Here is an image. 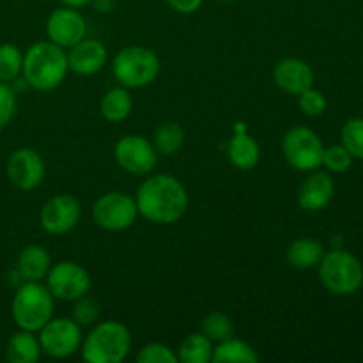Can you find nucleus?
Masks as SVG:
<instances>
[{"mask_svg":"<svg viewBox=\"0 0 363 363\" xmlns=\"http://www.w3.org/2000/svg\"><path fill=\"white\" fill-rule=\"evenodd\" d=\"M138 215L156 225L179 222L188 209L184 184L170 174H155L140 183L135 194Z\"/></svg>","mask_w":363,"mask_h":363,"instance_id":"nucleus-1","label":"nucleus"},{"mask_svg":"<svg viewBox=\"0 0 363 363\" xmlns=\"http://www.w3.org/2000/svg\"><path fill=\"white\" fill-rule=\"evenodd\" d=\"M67 52L52 41H38L23 53L21 77L28 87L48 92L59 87L67 77Z\"/></svg>","mask_w":363,"mask_h":363,"instance_id":"nucleus-2","label":"nucleus"},{"mask_svg":"<svg viewBox=\"0 0 363 363\" xmlns=\"http://www.w3.org/2000/svg\"><path fill=\"white\" fill-rule=\"evenodd\" d=\"M82 358L89 363H121L131 350V333L119 321L98 323L82 340Z\"/></svg>","mask_w":363,"mask_h":363,"instance_id":"nucleus-3","label":"nucleus"},{"mask_svg":"<svg viewBox=\"0 0 363 363\" xmlns=\"http://www.w3.org/2000/svg\"><path fill=\"white\" fill-rule=\"evenodd\" d=\"M55 298L41 282H21L11 305V314L18 328L38 333L55 311Z\"/></svg>","mask_w":363,"mask_h":363,"instance_id":"nucleus-4","label":"nucleus"},{"mask_svg":"<svg viewBox=\"0 0 363 363\" xmlns=\"http://www.w3.org/2000/svg\"><path fill=\"white\" fill-rule=\"evenodd\" d=\"M319 280L328 293L350 296L363 286V266L351 252L333 248L319 262Z\"/></svg>","mask_w":363,"mask_h":363,"instance_id":"nucleus-5","label":"nucleus"},{"mask_svg":"<svg viewBox=\"0 0 363 363\" xmlns=\"http://www.w3.org/2000/svg\"><path fill=\"white\" fill-rule=\"evenodd\" d=\"M113 78L126 89L151 85L160 74V59L151 48L131 45L119 50L112 60Z\"/></svg>","mask_w":363,"mask_h":363,"instance_id":"nucleus-6","label":"nucleus"},{"mask_svg":"<svg viewBox=\"0 0 363 363\" xmlns=\"http://www.w3.org/2000/svg\"><path fill=\"white\" fill-rule=\"evenodd\" d=\"M286 162L298 172H312L323 165L325 145L319 135L307 126H294L282 138Z\"/></svg>","mask_w":363,"mask_h":363,"instance_id":"nucleus-7","label":"nucleus"},{"mask_svg":"<svg viewBox=\"0 0 363 363\" xmlns=\"http://www.w3.org/2000/svg\"><path fill=\"white\" fill-rule=\"evenodd\" d=\"M137 201L124 191H108L103 194L92 206V220L96 225L108 233L126 230L137 222Z\"/></svg>","mask_w":363,"mask_h":363,"instance_id":"nucleus-8","label":"nucleus"},{"mask_svg":"<svg viewBox=\"0 0 363 363\" xmlns=\"http://www.w3.org/2000/svg\"><path fill=\"white\" fill-rule=\"evenodd\" d=\"M38 333L43 353L50 358L73 357L84 340L82 326L67 318H52Z\"/></svg>","mask_w":363,"mask_h":363,"instance_id":"nucleus-9","label":"nucleus"},{"mask_svg":"<svg viewBox=\"0 0 363 363\" xmlns=\"http://www.w3.org/2000/svg\"><path fill=\"white\" fill-rule=\"evenodd\" d=\"M48 291L55 300L77 301L91 289V275L82 264L74 261H60L52 264L46 275Z\"/></svg>","mask_w":363,"mask_h":363,"instance_id":"nucleus-10","label":"nucleus"},{"mask_svg":"<svg viewBox=\"0 0 363 363\" xmlns=\"http://www.w3.org/2000/svg\"><path fill=\"white\" fill-rule=\"evenodd\" d=\"M113 158L124 172L149 176L158 163V151L144 135H126L113 147Z\"/></svg>","mask_w":363,"mask_h":363,"instance_id":"nucleus-11","label":"nucleus"},{"mask_svg":"<svg viewBox=\"0 0 363 363\" xmlns=\"http://www.w3.org/2000/svg\"><path fill=\"white\" fill-rule=\"evenodd\" d=\"M80 216V202L73 195L59 194L45 202L39 213V223L45 233L52 236H62L78 225Z\"/></svg>","mask_w":363,"mask_h":363,"instance_id":"nucleus-12","label":"nucleus"},{"mask_svg":"<svg viewBox=\"0 0 363 363\" xmlns=\"http://www.w3.org/2000/svg\"><path fill=\"white\" fill-rule=\"evenodd\" d=\"M6 172L14 188L21 191H32L45 179V160L34 149L20 147L11 152L7 158Z\"/></svg>","mask_w":363,"mask_h":363,"instance_id":"nucleus-13","label":"nucleus"},{"mask_svg":"<svg viewBox=\"0 0 363 363\" xmlns=\"http://www.w3.org/2000/svg\"><path fill=\"white\" fill-rule=\"evenodd\" d=\"M46 35L48 41L55 43L60 48L69 50L71 46L87 38V23L80 11L62 6L50 13L46 20Z\"/></svg>","mask_w":363,"mask_h":363,"instance_id":"nucleus-14","label":"nucleus"},{"mask_svg":"<svg viewBox=\"0 0 363 363\" xmlns=\"http://www.w3.org/2000/svg\"><path fill=\"white\" fill-rule=\"evenodd\" d=\"M273 82L286 94L300 96L307 89L314 87V71L305 60L286 57L273 67Z\"/></svg>","mask_w":363,"mask_h":363,"instance_id":"nucleus-15","label":"nucleus"},{"mask_svg":"<svg viewBox=\"0 0 363 363\" xmlns=\"http://www.w3.org/2000/svg\"><path fill=\"white\" fill-rule=\"evenodd\" d=\"M108 60V52L101 41L92 38H84L80 43L71 46L67 52L69 71L80 77H91L99 73Z\"/></svg>","mask_w":363,"mask_h":363,"instance_id":"nucleus-16","label":"nucleus"},{"mask_svg":"<svg viewBox=\"0 0 363 363\" xmlns=\"http://www.w3.org/2000/svg\"><path fill=\"white\" fill-rule=\"evenodd\" d=\"M335 194V183L328 172H318L312 170L311 176L298 188V204L303 211L318 213L323 211L332 202Z\"/></svg>","mask_w":363,"mask_h":363,"instance_id":"nucleus-17","label":"nucleus"},{"mask_svg":"<svg viewBox=\"0 0 363 363\" xmlns=\"http://www.w3.org/2000/svg\"><path fill=\"white\" fill-rule=\"evenodd\" d=\"M52 268V255L41 245H28L18 255L16 273L21 282H41Z\"/></svg>","mask_w":363,"mask_h":363,"instance_id":"nucleus-18","label":"nucleus"},{"mask_svg":"<svg viewBox=\"0 0 363 363\" xmlns=\"http://www.w3.org/2000/svg\"><path fill=\"white\" fill-rule=\"evenodd\" d=\"M227 152H229L230 163L240 170L255 169L261 160V147H259L257 140L245 131H238L230 138Z\"/></svg>","mask_w":363,"mask_h":363,"instance_id":"nucleus-19","label":"nucleus"},{"mask_svg":"<svg viewBox=\"0 0 363 363\" xmlns=\"http://www.w3.org/2000/svg\"><path fill=\"white\" fill-rule=\"evenodd\" d=\"M43 350L39 337L34 332L21 330L14 333L6 347V358L11 363H35L41 358Z\"/></svg>","mask_w":363,"mask_h":363,"instance_id":"nucleus-20","label":"nucleus"},{"mask_svg":"<svg viewBox=\"0 0 363 363\" xmlns=\"http://www.w3.org/2000/svg\"><path fill=\"white\" fill-rule=\"evenodd\" d=\"M131 110H133V98L130 89L123 85L108 89L99 101V112L108 123H123L130 117Z\"/></svg>","mask_w":363,"mask_h":363,"instance_id":"nucleus-21","label":"nucleus"},{"mask_svg":"<svg viewBox=\"0 0 363 363\" xmlns=\"http://www.w3.org/2000/svg\"><path fill=\"white\" fill-rule=\"evenodd\" d=\"M323 255H325V248L312 238L294 240L287 248V262L296 269L315 268L321 262Z\"/></svg>","mask_w":363,"mask_h":363,"instance_id":"nucleus-22","label":"nucleus"},{"mask_svg":"<svg viewBox=\"0 0 363 363\" xmlns=\"http://www.w3.org/2000/svg\"><path fill=\"white\" fill-rule=\"evenodd\" d=\"M215 363H257L259 354L255 353L254 347L245 340L230 337V339L222 340L218 346L213 350V360Z\"/></svg>","mask_w":363,"mask_h":363,"instance_id":"nucleus-23","label":"nucleus"},{"mask_svg":"<svg viewBox=\"0 0 363 363\" xmlns=\"http://www.w3.org/2000/svg\"><path fill=\"white\" fill-rule=\"evenodd\" d=\"M213 342L204 333H190L177 350V360L183 363H209L213 360Z\"/></svg>","mask_w":363,"mask_h":363,"instance_id":"nucleus-24","label":"nucleus"},{"mask_svg":"<svg viewBox=\"0 0 363 363\" xmlns=\"http://www.w3.org/2000/svg\"><path fill=\"white\" fill-rule=\"evenodd\" d=\"M152 144H155L158 155H176L184 144V130L177 123H163L162 126L156 130Z\"/></svg>","mask_w":363,"mask_h":363,"instance_id":"nucleus-25","label":"nucleus"},{"mask_svg":"<svg viewBox=\"0 0 363 363\" xmlns=\"http://www.w3.org/2000/svg\"><path fill=\"white\" fill-rule=\"evenodd\" d=\"M21 67H23V52L11 43L0 45V82L13 84L20 78Z\"/></svg>","mask_w":363,"mask_h":363,"instance_id":"nucleus-26","label":"nucleus"},{"mask_svg":"<svg viewBox=\"0 0 363 363\" xmlns=\"http://www.w3.org/2000/svg\"><path fill=\"white\" fill-rule=\"evenodd\" d=\"M202 333L211 342H222L234 337V325L229 315L223 312H211L202 319Z\"/></svg>","mask_w":363,"mask_h":363,"instance_id":"nucleus-27","label":"nucleus"},{"mask_svg":"<svg viewBox=\"0 0 363 363\" xmlns=\"http://www.w3.org/2000/svg\"><path fill=\"white\" fill-rule=\"evenodd\" d=\"M342 145L351 152L353 158L363 160V119L354 117L342 128Z\"/></svg>","mask_w":363,"mask_h":363,"instance_id":"nucleus-28","label":"nucleus"},{"mask_svg":"<svg viewBox=\"0 0 363 363\" xmlns=\"http://www.w3.org/2000/svg\"><path fill=\"white\" fill-rule=\"evenodd\" d=\"M138 363H177V354L167 344L162 342H149L138 351Z\"/></svg>","mask_w":363,"mask_h":363,"instance_id":"nucleus-29","label":"nucleus"},{"mask_svg":"<svg viewBox=\"0 0 363 363\" xmlns=\"http://www.w3.org/2000/svg\"><path fill=\"white\" fill-rule=\"evenodd\" d=\"M351 163H353V156H351V152L347 151L342 144L325 147L323 165H325L330 172H346V170H350Z\"/></svg>","mask_w":363,"mask_h":363,"instance_id":"nucleus-30","label":"nucleus"},{"mask_svg":"<svg viewBox=\"0 0 363 363\" xmlns=\"http://www.w3.org/2000/svg\"><path fill=\"white\" fill-rule=\"evenodd\" d=\"M298 106L307 117H319L326 110V98L321 91L311 87L298 96Z\"/></svg>","mask_w":363,"mask_h":363,"instance_id":"nucleus-31","label":"nucleus"},{"mask_svg":"<svg viewBox=\"0 0 363 363\" xmlns=\"http://www.w3.org/2000/svg\"><path fill=\"white\" fill-rule=\"evenodd\" d=\"M16 113V92L13 85L0 82V130L13 121Z\"/></svg>","mask_w":363,"mask_h":363,"instance_id":"nucleus-32","label":"nucleus"},{"mask_svg":"<svg viewBox=\"0 0 363 363\" xmlns=\"http://www.w3.org/2000/svg\"><path fill=\"white\" fill-rule=\"evenodd\" d=\"M99 315V308L98 303L91 298H87V294L82 298H78L74 301V311H73V319L78 323L80 326L84 325H92V323L98 319Z\"/></svg>","mask_w":363,"mask_h":363,"instance_id":"nucleus-33","label":"nucleus"},{"mask_svg":"<svg viewBox=\"0 0 363 363\" xmlns=\"http://www.w3.org/2000/svg\"><path fill=\"white\" fill-rule=\"evenodd\" d=\"M172 11L179 14H194L201 9L204 0H165Z\"/></svg>","mask_w":363,"mask_h":363,"instance_id":"nucleus-34","label":"nucleus"},{"mask_svg":"<svg viewBox=\"0 0 363 363\" xmlns=\"http://www.w3.org/2000/svg\"><path fill=\"white\" fill-rule=\"evenodd\" d=\"M91 4H94V7L101 13H108L113 7V0H91Z\"/></svg>","mask_w":363,"mask_h":363,"instance_id":"nucleus-35","label":"nucleus"},{"mask_svg":"<svg viewBox=\"0 0 363 363\" xmlns=\"http://www.w3.org/2000/svg\"><path fill=\"white\" fill-rule=\"evenodd\" d=\"M60 4L66 7H73V9H80V7H85L87 4H91V0H60Z\"/></svg>","mask_w":363,"mask_h":363,"instance_id":"nucleus-36","label":"nucleus"},{"mask_svg":"<svg viewBox=\"0 0 363 363\" xmlns=\"http://www.w3.org/2000/svg\"><path fill=\"white\" fill-rule=\"evenodd\" d=\"M216 2H220V4H230V2H234V0H216Z\"/></svg>","mask_w":363,"mask_h":363,"instance_id":"nucleus-37","label":"nucleus"}]
</instances>
